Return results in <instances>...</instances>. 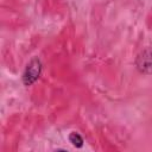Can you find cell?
Segmentation results:
<instances>
[{
  "label": "cell",
  "instance_id": "obj_1",
  "mask_svg": "<svg viewBox=\"0 0 152 152\" xmlns=\"http://www.w3.org/2000/svg\"><path fill=\"white\" fill-rule=\"evenodd\" d=\"M42 72V63L38 58H33L25 68L23 74V82L25 86H31L34 83Z\"/></svg>",
  "mask_w": 152,
  "mask_h": 152
},
{
  "label": "cell",
  "instance_id": "obj_2",
  "mask_svg": "<svg viewBox=\"0 0 152 152\" xmlns=\"http://www.w3.org/2000/svg\"><path fill=\"white\" fill-rule=\"evenodd\" d=\"M137 66L141 72L145 74L152 72V49L142 51L137 57Z\"/></svg>",
  "mask_w": 152,
  "mask_h": 152
},
{
  "label": "cell",
  "instance_id": "obj_3",
  "mask_svg": "<svg viewBox=\"0 0 152 152\" xmlns=\"http://www.w3.org/2000/svg\"><path fill=\"white\" fill-rule=\"evenodd\" d=\"M69 140H70V142H71L74 146L81 147V146L83 145V139H82V137H81L78 133H76V132H71V134L69 135Z\"/></svg>",
  "mask_w": 152,
  "mask_h": 152
}]
</instances>
